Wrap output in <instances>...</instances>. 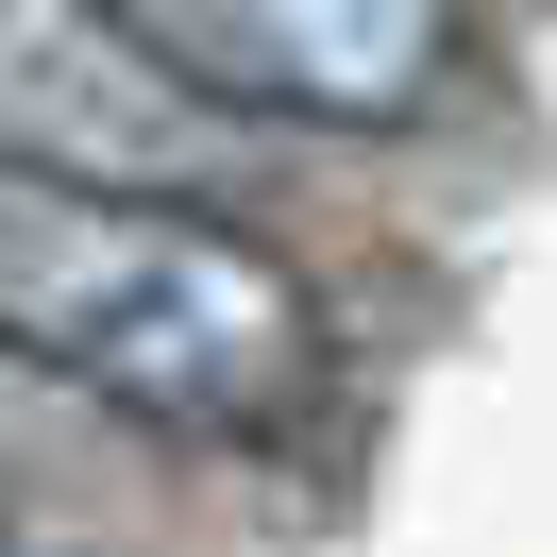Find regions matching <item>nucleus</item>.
<instances>
[{
    "instance_id": "obj_1",
    "label": "nucleus",
    "mask_w": 557,
    "mask_h": 557,
    "mask_svg": "<svg viewBox=\"0 0 557 557\" xmlns=\"http://www.w3.org/2000/svg\"><path fill=\"white\" fill-rule=\"evenodd\" d=\"M0 355L170 440H271L321 388V305L271 237L186 186H102L0 152Z\"/></svg>"
},
{
    "instance_id": "obj_2",
    "label": "nucleus",
    "mask_w": 557,
    "mask_h": 557,
    "mask_svg": "<svg viewBox=\"0 0 557 557\" xmlns=\"http://www.w3.org/2000/svg\"><path fill=\"white\" fill-rule=\"evenodd\" d=\"M119 17L220 119H305V136H406L473 51V0H119Z\"/></svg>"
},
{
    "instance_id": "obj_3",
    "label": "nucleus",
    "mask_w": 557,
    "mask_h": 557,
    "mask_svg": "<svg viewBox=\"0 0 557 557\" xmlns=\"http://www.w3.org/2000/svg\"><path fill=\"white\" fill-rule=\"evenodd\" d=\"M0 152L102 186H203L220 102L152 69L119 0H0Z\"/></svg>"
}]
</instances>
